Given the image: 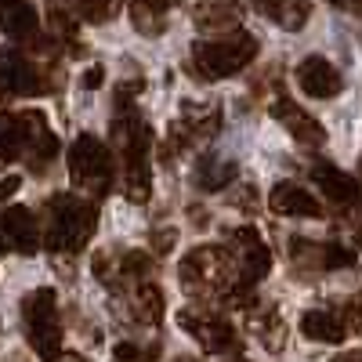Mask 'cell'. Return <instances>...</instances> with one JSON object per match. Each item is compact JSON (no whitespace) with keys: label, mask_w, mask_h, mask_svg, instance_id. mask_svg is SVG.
<instances>
[{"label":"cell","mask_w":362,"mask_h":362,"mask_svg":"<svg viewBox=\"0 0 362 362\" xmlns=\"http://www.w3.org/2000/svg\"><path fill=\"white\" fill-rule=\"evenodd\" d=\"M95 228H98V206L90 199L73 192H58L47 199V235H44L47 250L80 254L90 243Z\"/></svg>","instance_id":"cell-2"},{"label":"cell","mask_w":362,"mask_h":362,"mask_svg":"<svg viewBox=\"0 0 362 362\" xmlns=\"http://www.w3.org/2000/svg\"><path fill=\"white\" fill-rule=\"evenodd\" d=\"M297 87L305 90L308 98H337L344 90V76L337 73L334 62H326L322 54H312L297 66Z\"/></svg>","instance_id":"cell-11"},{"label":"cell","mask_w":362,"mask_h":362,"mask_svg":"<svg viewBox=\"0 0 362 362\" xmlns=\"http://www.w3.org/2000/svg\"><path fill=\"white\" fill-rule=\"evenodd\" d=\"M250 334L257 337V344L264 348V351H272V355H279L283 348H286V322H283V315L276 312V308H257L254 315H250Z\"/></svg>","instance_id":"cell-19"},{"label":"cell","mask_w":362,"mask_h":362,"mask_svg":"<svg viewBox=\"0 0 362 362\" xmlns=\"http://www.w3.org/2000/svg\"><path fill=\"white\" fill-rule=\"evenodd\" d=\"M112 355H116V362H153L160 355V348H138V344L124 341V344L112 348Z\"/></svg>","instance_id":"cell-28"},{"label":"cell","mask_w":362,"mask_h":362,"mask_svg":"<svg viewBox=\"0 0 362 362\" xmlns=\"http://www.w3.org/2000/svg\"><path fill=\"white\" fill-rule=\"evenodd\" d=\"M235 174H239V167H235L232 160L210 156V160L196 163V170H192V185H196L199 192H221V189H228L232 181H235Z\"/></svg>","instance_id":"cell-20"},{"label":"cell","mask_w":362,"mask_h":362,"mask_svg":"<svg viewBox=\"0 0 362 362\" xmlns=\"http://www.w3.org/2000/svg\"><path fill=\"white\" fill-rule=\"evenodd\" d=\"M0 83H4L8 95H44L47 83L40 80L37 66L29 62V58L8 51V54H0Z\"/></svg>","instance_id":"cell-15"},{"label":"cell","mask_w":362,"mask_h":362,"mask_svg":"<svg viewBox=\"0 0 362 362\" xmlns=\"http://www.w3.org/2000/svg\"><path fill=\"white\" fill-rule=\"evenodd\" d=\"M232 362H250V358H232Z\"/></svg>","instance_id":"cell-39"},{"label":"cell","mask_w":362,"mask_h":362,"mask_svg":"<svg viewBox=\"0 0 362 362\" xmlns=\"http://www.w3.org/2000/svg\"><path fill=\"white\" fill-rule=\"evenodd\" d=\"M0 29H4L8 37H33L37 33V8L22 4V0H15V4H4L0 8Z\"/></svg>","instance_id":"cell-21"},{"label":"cell","mask_w":362,"mask_h":362,"mask_svg":"<svg viewBox=\"0 0 362 362\" xmlns=\"http://www.w3.org/2000/svg\"><path fill=\"white\" fill-rule=\"evenodd\" d=\"M73 11L87 22H105L109 18V8H112V0H69Z\"/></svg>","instance_id":"cell-27"},{"label":"cell","mask_w":362,"mask_h":362,"mask_svg":"<svg viewBox=\"0 0 362 362\" xmlns=\"http://www.w3.org/2000/svg\"><path fill=\"white\" fill-rule=\"evenodd\" d=\"M69 177H73V185L87 196H105L112 189V181H116V163H112V153L105 148L102 138L95 134H80L73 145H69Z\"/></svg>","instance_id":"cell-4"},{"label":"cell","mask_w":362,"mask_h":362,"mask_svg":"<svg viewBox=\"0 0 362 362\" xmlns=\"http://www.w3.org/2000/svg\"><path fill=\"white\" fill-rule=\"evenodd\" d=\"M300 334L315 344H341L348 337V322L334 308H312L300 315Z\"/></svg>","instance_id":"cell-16"},{"label":"cell","mask_w":362,"mask_h":362,"mask_svg":"<svg viewBox=\"0 0 362 362\" xmlns=\"http://www.w3.org/2000/svg\"><path fill=\"white\" fill-rule=\"evenodd\" d=\"M112 138L119 148V185L131 203H145L153 192V174H148V145H153V131L138 116L134 105H119L112 119Z\"/></svg>","instance_id":"cell-1"},{"label":"cell","mask_w":362,"mask_h":362,"mask_svg":"<svg viewBox=\"0 0 362 362\" xmlns=\"http://www.w3.org/2000/svg\"><path fill=\"white\" fill-rule=\"evenodd\" d=\"M0 247L11 254H22V257H33L40 250V225L29 206L0 210Z\"/></svg>","instance_id":"cell-10"},{"label":"cell","mask_w":362,"mask_h":362,"mask_svg":"<svg viewBox=\"0 0 362 362\" xmlns=\"http://www.w3.org/2000/svg\"><path fill=\"white\" fill-rule=\"evenodd\" d=\"M329 4L341 11H351V15H362V0H329Z\"/></svg>","instance_id":"cell-32"},{"label":"cell","mask_w":362,"mask_h":362,"mask_svg":"<svg viewBox=\"0 0 362 362\" xmlns=\"http://www.w3.org/2000/svg\"><path fill=\"white\" fill-rule=\"evenodd\" d=\"M181 290L189 297H225L235 286V264L225 247H192L177 264Z\"/></svg>","instance_id":"cell-3"},{"label":"cell","mask_w":362,"mask_h":362,"mask_svg":"<svg viewBox=\"0 0 362 362\" xmlns=\"http://www.w3.org/2000/svg\"><path fill=\"white\" fill-rule=\"evenodd\" d=\"M268 206L283 218H322V203L293 181H276L268 192Z\"/></svg>","instance_id":"cell-14"},{"label":"cell","mask_w":362,"mask_h":362,"mask_svg":"<svg viewBox=\"0 0 362 362\" xmlns=\"http://www.w3.org/2000/svg\"><path fill=\"white\" fill-rule=\"evenodd\" d=\"M102 80H105V69H102V66H90V69L83 73V87H87V90L102 87Z\"/></svg>","instance_id":"cell-31"},{"label":"cell","mask_w":362,"mask_h":362,"mask_svg":"<svg viewBox=\"0 0 362 362\" xmlns=\"http://www.w3.org/2000/svg\"><path fill=\"white\" fill-rule=\"evenodd\" d=\"M0 4H15V0H0Z\"/></svg>","instance_id":"cell-40"},{"label":"cell","mask_w":362,"mask_h":362,"mask_svg":"<svg viewBox=\"0 0 362 362\" xmlns=\"http://www.w3.org/2000/svg\"><path fill=\"white\" fill-rule=\"evenodd\" d=\"M22 156V138H18V119L15 112L0 116V170H4L11 160Z\"/></svg>","instance_id":"cell-24"},{"label":"cell","mask_w":362,"mask_h":362,"mask_svg":"<svg viewBox=\"0 0 362 362\" xmlns=\"http://www.w3.org/2000/svg\"><path fill=\"white\" fill-rule=\"evenodd\" d=\"M18 185H22V181H18L15 174H8V177H0V203H4V199H11V196L18 192Z\"/></svg>","instance_id":"cell-30"},{"label":"cell","mask_w":362,"mask_h":362,"mask_svg":"<svg viewBox=\"0 0 362 362\" xmlns=\"http://www.w3.org/2000/svg\"><path fill=\"white\" fill-rule=\"evenodd\" d=\"M22 322H25L29 344L44 362H51L62 351V319H58V297L51 286H40L22 297Z\"/></svg>","instance_id":"cell-6"},{"label":"cell","mask_w":362,"mask_h":362,"mask_svg":"<svg viewBox=\"0 0 362 362\" xmlns=\"http://www.w3.org/2000/svg\"><path fill=\"white\" fill-rule=\"evenodd\" d=\"M51 362H87V358H83L80 351H66V348H62V351H58Z\"/></svg>","instance_id":"cell-33"},{"label":"cell","mask_w":362,"mask_h":362,"mask_svg":"<svg viewBox=\"0 0 362 362\" xmlns=\"http://www.w3.org/2000/svg\"><path fill=\"white\" fill-rule=\"evenodd\" d=\"M268 11L283 29H300L308 18V0H272Z\"/></svg>","instance_id":"cell-25"},{"label":"cell","mask_w":362,"mask_h":362,"mask_svg":"<svg viewBox=\"0 0 362 362\" xmlns=\"http://www.w3.org/2000/svg\"><path fill=\"white\" fill-rule=\"evenodd\" d=\"M268 112L276 116L300 145H322V141H326V127L319 124L312 112H305L300 105H293L290 98H276V102L268 105Z\"/></svg>","instance_id":"cell-13"},{"label":"cell","mask_w":362,"mask_h":362,"mask_svg":"<svg viewBox=\"0 0 362 362\" xmlns=\"http://www.w3.org/2000/svg\"><path fill=\"white\" fill-rule=\"evenodd\" d=\"M174 362H199V358H192V355H177Z\"/></svg>","instance_id":"cell-37"},{"label":"cell","mask_w":362,"mask_h":362,"mask_svg":"<svg viewBox=\"0 0 362 362\" xmlns=\"http://www.w3.org/2000/svg\"><path fill=\"white\" fill-rule=\"evenodd\" d=\"M257 54V40L250 33H228L221 40H196L192 44V62L203 80H225L247 69Z\"/></svg>","instance_id":"cell-5"},{"label":"cell","mask_w":362,"mask_h":362,"mask_svg":"<svg viewBox=\"0 0 362 362\" xmlns=\"http://www.w3.org/2000/svg\"><path fill=\"white\" fill-rule=\"evenodd\" d=\"M312 181H315V189L329 199V203H337V206H358L362 203V185H358V177H351L348 170L334 167V163H312Z\"/></svg>","instance_id":"cell-12"},{"label":"cell","mask_w":362,"mask_h":362,"mask_svg":"<svg viewBox=\"0 0 362 362\" xmlns=\"http://www.w3.org/2000/svg\"><path fill=\"white\" fill-rule=\"evenodd\" d=\"M235 22H239L235 0H218V4H206L196 11V25H206V29H221V25H235Z\"/></svg>","instance_id":"cell-23"},{"label":"cell","mask_w":362,"mask_h":362,"mask_svg":"<svg viewBox=\"0 0 362 362\" xmlns=\"http://www.w3.org/2000/svg\"><path fill=\"white\" fill-rule=\"evenodd\" d=\"M329 362H362V355H348V351H344V355H334Z\"/></svg>","instance_id":"cell-34"},{"label":"cell","mask_w":362,"mask_h":362,"mask_svg":"<svg viewBox=\"0 0 362 362\" xmlns=\"http://www.w3.org/2000/svg\"><path fill=\"white\" fill-rule=\"evenodd\" d=\"M177 131L185 138H214L221 131V109L218 105H199V102H181V127Z\"/></svg>","instance_id":"cell-17"},{"label":"cell","mask_w":362,"mask_h":362,"mask_svg":"<svg viewBox=\"0 0 362 362\" xmlns=\"http://www.w3.org/2000/svg\"><path fill=\"white\" fill-rule=\"evenodd\" d=\"M15 119H18V138H22V156H29V167L44 170L58 153V138L51 134L44 112L25 109V112H15Z\"/></svg>","instance_id":"cell-9"},{"label":"cell","mask_w":362,"mask_h":362,"mask_svg":"<svg viewBox=\"0 0 362 362\" xmlns=\"http://www.w3.org/2000/svg\"><path fill=\"white\" fill-rule=\"evenodd\" d=\"M127 308H131V319H134V322H141V326H156V322L163 319V293H160V286H153L148 279L131 283Z\"/></svg>","instance_id":"cell-18"},{"label":"cell","mask_w":362,"mask_h":362,"mask_svg":"<svg viewBox=\"0 0 362 362\" xmlns=\"http://www.w3.org/2000/svg\"><path fill=\"white\" fill-rule=\"evenodd\" d=\"M174 239H177V232H174V228H163V232H156V235H153V247H156V254H170Z\"/></svg>","instance_id":"cell-29"},{"label":"cell","mask_w":362,"mask_h":362,"mask_svg":"<svg viewBox=\"0 0 362 362\" xmlns=\"http://www.w3.org/2000/svg\"><path fill=\"white\" fill-rule=\"evenodd\" d=\"M170 8V0H131V15H134V25L141 33H160L163 22L160 15Z\"/></svg>","instance_id":"cell-22"},{"label":"cell","mask_w":362,"mask_h":362,"mask_svg":"<svg viewBox=\"0 0 362 362\" xmlns=\"http://www.w3.org/2000/svg\"><path fill=\"white\" fill-rule=\"evenodd\" d=\"M228 239H232V264H235V283L239 286H254L257 279L268 276L272 268V250L264 247V239L254 225H235L228 228Z\"/></svg>","instance_id":"cell-8"},{"label":"cell","mask_w":362,"mask_h":362,"mask_svg":"<svg viewBox=\"0 0 362 362\" xmlns=\"http://www.w3.org/2000/svg\"><path fill=\"white\" fill-rule=\"evenodd\" d=\"M351 319H355V326H358V329H362V300H358V305H355V308H351Z\"/></svg>","instance_id":"cell-35"},{"label":"cell","mask_w":362,"mask_h":362,"mask_svg":"<svg viewBox=\"0 0 362 362\" xmlns=\"http://www.w3.org/2000/svg\"><path fill=\"white\" fill-rule=\"evenodd\" d=\"M348 264H355V250L337 247V243L319 247V268H348Z\"/></svg>","instance_id":"cell-26"},{"label":"cell","mask_w":362,"mask_h":362,"mask_svg":"<svg viewBox=\"0 0 362 362\" xmlns=\"http://www.w3.org/2000/svg\"><path fill=\"white\" fill-rule=\"evenodd\" d=\"M355 247H358V250H362V225H358V228H355Z\"/></svg>","instance_id":"cell-36"},{"label":"cell","mask_w":362,"mask_h":362,"mask_svg":"<svg viewBox=\"0 0 362 362\" xmlns=\"http://www.w3.org/2000/svg\"><path fill=\"white\" fill-rule=\"evenodd\" d=\"M177 326L185 329L189 337H196V344L206 348L210 355H225V351H235L239 348L235 326L225 315H218L214 308H203V305L181 308L177 312Z\"/></svg>","instance_id":"cell-7"},{"label":"cell","mask_w":362,"mask_h":362,"mask_svg":"<svg viewBox=\"0 0 362 362\" xmlns=\"http://www.w3.org/2000/svg\"><path fill=\"white\" fill-rule=\"evenodd\" d=\"M4 95H8V90H4V83H0V98H4Z\"/></svg>","instance_id":"cell-38"}]
</instances>
